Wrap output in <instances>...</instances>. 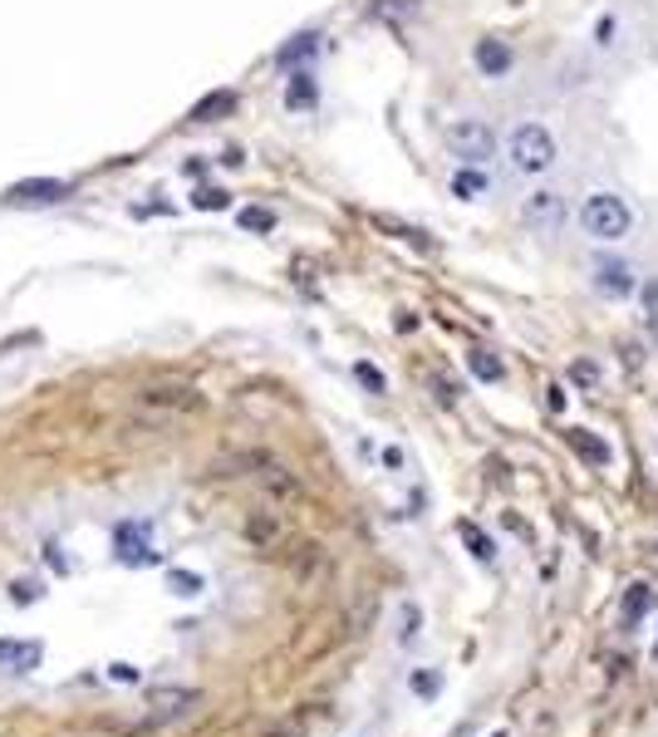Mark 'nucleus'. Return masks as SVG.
Instances as JSON below:
<instances>
[{
  "label": "nucleus",
  "instance_id": "21",
  "mask_svg": "<svg viewBox=\"0 0 658 737\" xmlns=\"http://www.w3.org/2000/svg\"><path fill=\"white\" fill-rule=\"evenodd\" d=\"M354 378H359V384L369 388V394H388V378L379 374V369L369 364V360H359V364H354Z\"/></svg>",
  "mask_w": 658,
  "mask_h": 737
},
{
  "label": "nucleus",
  "instance_id": "5",
  "mask_svg": "<svg viewBox=\"0 0 658 737\" xmlns=\"http://www.w3.org/2000/svg\"><path fill=\"white\" fill-rule=\"evenodd\" d=\"M201 703L197 689H183V683H163V689L147 693V708H153V723H167V718H187Z\"/></svg>",
  "mask_w": 658,
  "mask_h": 737
},
{
  "label": "nucleus",
  "instance_id": "6",
  "mask_svg": "<svg viewBox=\"0 0 658 737\" xmlns=\"http://www.w3.org/2000/svg\"><path fill=\"white\" fill-rule=\"evenodd\" d=\"M113 556H119L123 565H153L157 551L147 546V526H138V521L119 526V531H113Z\"/></svg>",
  "mask_w": 658,
  "mask_h": 737
},
{
  "label": "nucleus",
  "instance_id": "30",
  "mask_svg": "<svg viewBox=\"0 0 658 737\" xmlns=\"http://www.w3.org/2000/svg\"><path fill=\"white\" fill-rule=\"evenodd\" d=\"M610 35H614V20H610V15H604V20H600V25H594V40H600V45H610Z\"/></svg>",
  "mask_w": 658,
  "mask_h": 737
},
{
  "label": "nucleus",
  "instance_id": "11",
  "mask_svg": "<svg viewBox=\"0 0 658 737\" xmlns=\"http://www.w3.org/2000/svg\"><path fill=\"white\" fill-rule=\"evenodd\" d=\"M69 187L55 183V177H45V183H15L10 187V202H59Z\"/></svg>",
  "mask_w": 658,
  "mask_h": 737
},
{
  "label": "nucleus",
  "instance_id": "16",
  "mask_svg": "<svg viewBox=\"0 0 658 737\" xmlns=\"http://www.w3.org/2000/svg\"><path fill=\"white\" fill-rule=\"evenodd\" d=\"M147 404H157V408H197L201 398L193 394V388H147Z\"/></svg>",
  "mask_w": 658,
  "mask_h": 737
},
{
  "label": "nucleus",
  "instance_id": "20",
  "mask_svg": "<svg viewBox=\"0 0 658 737\" xmlns=\"http://www.w3.org/2000/svg\"><path fill=\"white\" fill-rule=\"evenodd\" d=\"M418 635H423V605H413V600H408V605H403V629H398V639H403V645H413Z\"/></svg>",
  "mask_w": 658,
  "mask_h": 737
},
{
  "label": "nucleus",
  "instance_id": "12",
  "mask_svg": "<svg viewBox=\"0 0 658 737\" xmlns=\"http://www.w3.org/2000/svg\"><path fill=\"white\" fill-rule=\"evenodd\" d=\"M467 369H472L482 384H502V378H506L502 354H492V350H472V354H467Z\"/></svg>",
  "mask_w": 658,
  "mask_h": 737
},
{
  "label": "nucleus",
  "instance_id": "31",
  "mask_svg": "<svg viewBox=\"0 0 658 737\" xmlns=\"http://www.w3.org/2000/svg\"><path fill=\"white\" fill-rule=\"evenodd\" d=\"M546 394H550V408H566V388H560V384H550Z\"/></svg>",
  "mask_w": 658,
  "mask_h": 737
},
{
  "label": "nucleus",
  "instance_id": "26",
  "mask_svg": "<svg viewBox=\"0 0 658 737\" xmlns=\"http://www.w3.org/2000/svg\"><path fill=\"white\" fill-rule=\"evenodd\" d=\"M413 689H418L423 698H432V693H438V673H413Z\"/></svg>",
  "mask_w": 658,
  "mask_h": 737
},
{
  "label": "nucleus",
  "instance_id": "19",
  "mask_svg": "<svg viewBox=\"0 0 658 737\" xmlns=\"http://www.w3.org/2000/svg\"><path fill=\"white\" fill-rule=\"evenodd\" d=\"M227 109H237V94H211V99H201L197 109H193V119L207 123L211 113H227Z\"/></svg>",
  "mask_w": 658,
  "mask_h": 737
},
{
  "label": "nucleus",
  "instance_id": "23",
  "mask_svg": "<svg viewBox=\"0 0 658 737\" xmlns=\"http://www.w3.org/2000/svg\"><path fill=\"white\" fill-rule=\"evenodd\" d=\"M227 202H231V193H221V187H201L193 197V207H201V212H221Z\"/></svg>",
  "mask_w": 658,
  "mask_h": 737
},
{
  "label": "nucleus",
  "instance_id": "7",
  "mask_svg": "<svg viewBox=\"0 0 658 737\" xmlns=\"http://www.w3.org/2000/svg\"><path fill=\"white\" fill-rule=\"evenodd\" d=\"M472 65L482 69L486 79H502V74L516 65V55H512V45H506V40L486 35V40H476V50H472Z\"/></svg>",
  "mask_w": 658,
  "mask_h": 737
},
{
  "label": "nucleus",
  "instance_id": "8",
  "mask_svg": "<svg viewBox=\"0 0 658 737\" xmlns=\"http://www.w3.org/2000/svg\"><path fill=\"white\" fill-rule=\"evenodd\" d=\"M594 290L604 300H624V295H634V271L624 261H594Z\"/></svg>",
  "mask_w": 658,
  "mask_h": 737
},
{
  "label": "nucleus",
  "instance_id": "14",
  "mask_svg": "<svg viewBox=\"0 0 658 737\" xmlns=\"http://www.w3.org/2000/svg\"><path fill=\"white\" fill-rule=\"evenodd\" d=\"M486 187H492V177L476 173V167H462V173L452 177V193H458L462 202H476V197H486Z\"/></svg>",
  "mask_w": 658,
  "mask_h": 737
},
{
  "label": "nucleus",
  "instance_id": "13",
  "mask_svg": "<svg viewBox=\"0 0 658 737\" xmlns=\"http://www.w3.org/2000/svg\"><path fill=\"white\" fill-rule=\"evenodd\" d=\"M566 438L575 442V452H580L585 462H594V468H604V462H610V442H600V438L590 433V428H570Z\"/></svg>",
  "mask_w": 658,
  "mask_h": 737
},
{
  "label": "nucleus",
  "instance_id": "4",
  "mask_svg": "<svg viewBox=\"0 0 658 737\" xmlns=\"http://www.w3.org/2000/svg\"><path fill=\"white\" fill-rule=\"evenodd\" d=\"M522 221L530 231H540V237H550V231L566 227V197L550 193V187H536L522 202Z\"/></svg>",
  "mask_w": 658,
  "mask_h": 737
},
{
  "label": "nucleus",
  "instance_id": "18",
  "mask_svg": "<svg viewBox=\"0 0 658 737\" xmlns=\"http://www.w3.org/2000/svg\"><path fill=\"white\" fill-rule=\"evenodd\" d=\"M167 590H173V595H183V600H193V595H201V575H193V571H167Z\"/></svg>",
  "mask_w": 658,
  "mask_h": 737
},
{
  "label": "nucleus",
  "instance_id": "28",
  "mask_svg": "<svg viewBox=\"0 0 658 737\" xmlns=\"http://www.w3.org/2000/svg\"><path fill=\"white\" fill-rule=\"evenodd\" d=\"M432 394H438V404H458V384H442V378H438V384H432Z\"/></svg>",
  "mask_w": 658,
  "mask_h": 737
},
{
  "label": "nucleus",
  "instance_id": "3",
  "mask_svg": "<svg viewBox=\"0 0 658 737\" xmlns=\"http://www.w3.org/2000/svg\"><path fill=\"white\" fill-rule=\"evenodd\" d=\"M448 153L458 157L462 167H482V163H492L496 157V147H502V139H496V129L486 119H458V123H448Z\"/></svg>",
  "mask_w": 658,
  "mask_h": 737
},
{
  "label": "nucleus",
  "instance_id": "25",
  "mask_svg": "<svg viewBox=\"0 0 658 737\" xmlns=\"http://www.w3.org/2000/svg\"><path fill=\"white\" fill-rule=\"evenodd\" d=\"M40 590H45L40 581H15V585H10V595H15V605H35Z\"/></svg>",
  "mask_w": 658,
  "mask_h": 737
},
{
  "label": "nucleus",
  "instance_id": "9",
  "mask_svg": "<svg viewBox=\"0 0 658 737\" xmlns=\"http://www.w3.org/2000/svg\"><path fill=\"white\" fill-rule=\"evenodd\" d=\"M40 659H45V649L35 639H0V673H30L40 669Z\"/></svg>",
  "mask_w": 658,
  "mask_h": 737
},
{
  "label": "nucleus",
  "instance_id": "22",
  "mask_svg": "<svg viewBox=\"0 0 658 737\" xmlns=\"http://www.w3.org/2000/svg\"><path fill=\"white\" fill-rule=\"evenodd\" d=\"M462 541H467V551H472L476 561H492V556H496V546L486 541V536L476 531V526H462Z\"/></svg>",
  "mask_w": 658,
  "mask_h": 737
},
{
  "label": "nucleus",
  "instance_id": "15",
  "mask_svg": "<svg viewBox=\"0 0 658 737\" xmlns=\"http://www.w3.org/2000/svg\"><path fill=\"white\" fill-rule=\"evenodd\" d=\"M315 50H320V35H295L290 45L281 50V55H275V65H285V69H295V65H305V59L315 55Z\"/></svg>",
  "mask_w": 658,
  "mask_h": 737
},
{
  "label": "nucleus",
  "instance_id": "10",
  "mask_svg": "<svg viewBox=\"0 0 658 737\" xmlns=\"http://www.w3.org/2000/svg\"><path fill=\"white\" fill-rule=\"evenodd\" d=\"M315 103H320V84H315L310 69H295L290 84H285V109L290 113H310Z\"/></svg>",
  "mask_w": 658,
  "mask_h": 737
},
{
  "label": "nucleus",
  "instance_id": "17",
  "mask_svg": "<svg viewBox=\"0 0 658 737\" xmlns=\"http://www.w3.org/2000/svg\"><path fill=\"white\" fill-rule=\"evenodd\" d=\"M654 605V585H629V595H624V625H639V615Z\"/></svg>",
  "mask_w": 658,
  "mask_h": 737
},
{
  "label": "nucleus",
  "instance_id": "2",
  "mask_svg": "<svg viewBox=\"0 0 658 737\" xmlns=\"http://www.w3.org/2000/svg\"><path fill=\"white\" fill-rule=\"evenodd\" d=\"M580 227H585V237H594V241H624L634 227V212L619 193H590L585 202H580Z\"/></svg>",
  "mask_w": 658,
  "mask_h": 737
},
{
  "label": "nucleus",
  "instance_id": "27",
  "mask_svg": "<svg viewBox=\"0 0 658 737\" xmlns=\"http://www.w3.org/2000/svg\"><path fill=\"white\" fill-rule=\"evenodd\" d=\"M570 374H575V384H594V378H600V369H594L590 360H580L575 369H570Z\"/></svg>",
  "mask_w": 658,
  "mask_h": 737
},
{
  "label": "nucleus",
  "instance_id": "29",
  "mask_svg": "<svg viewBox=\"0 0 658 737\" xmlns=\"http://www.w3.org/2000/svg\"><path fill=\"white\" fill-rule=\"evenodd\" d=\"M109 679H123V683H133V679H138V669H133V663H113V669H109Z\"/></svg>",
  "mask_w": 658,
  "mask_h": 737
},
{
  "label": "nucleus",
  "instance_id": "1",
  "mask_svg": "<svg viewBox=\"0 0 658 737\" xmlns=\"http://www.w3.org/2000/svg\"><path fill=\"white\" fill-rule=\"evenodd\" d=\"M506 157H512V167H516V173H526V177L550 173L556 157H560L556 133H550L546 123H516L512 139H506Z\"/></svg>",
  "mask_w": 658,
  "mask_h": 737
},
{
  "label": "nucleus",
  "instance_id": "24",
  "mask_svg": "<svg viewBox=\"0 0 658 737\" xmlns=\"http://www.w3.org/2000/svg\"><path fill=\"white\" fill-rule=\"evenodd\" d=\"M237 221H241L246 231H271V227H275V217L265 212V207H246V212H241Z\"/></svg>",
  "mask_w": 658,
  "mask_h": 737
}]
</instances>
